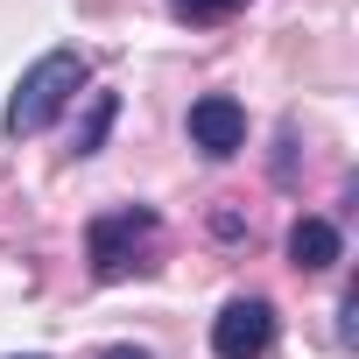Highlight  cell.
<instances>
[{
  "label": "cell",
  "instance_id": "5",
  "mask_svg": "<svg viewBox=\"0 0 359 359\" xmlns=\"http://www.w3.org/2000/svg\"><path fill=\"white\" fill-rule=\"evenodd\" d=\"M289 261H296L303 275H324V268L345 261V233H338L331 219H296V226H289Z\"/></svg>",
  "mask_w": 359,
  "mask_h": 359
},
{
  "label": "cell",
  "instance_id": "10",
  "mask_svg": "<svg viewBox=\"0 0 359 359\" xmlns=\"http://www.w3.org/2000/svg\"><path fill=\"white\" fill-rule=\"evenodd\" d=\"M22 359H43V352H22Z\"/></svg>",
  "mask_w": 359,
  "mask_h": 359
},
{
  "label": "cell",
  "instance_id": "2",
  "mask_svg": "<svg viewBox=\"0 0 359 359\" xmlns=\"http://www.w3.org/2000/svg\"><path fill=\"white\" fill-rule=\"evenodd\" d=\"M155 233H162V219H155L148 205H113V212H99V219L85 226V261H92V275H99V282L141 275Z\"/></svg>",
  "mask_w": 359,
  "mask_h": 359
},
{
  "label": "cell",
  "instance_id": "4",
  "mask_svg": "<svg viewBox=\"0 0 359 359\" xmlns=\"http://www.w3.org/2000/svg\"><path fill=\"white\" fill-rule=\"evenodd\" d=\"M191 141H198L212 162L240 155V148H247V106H240L233 92H205V99H191Z\"/></svg>",
  "mask_w": 359,
  "mask_h": 359
},
{
  "label": "cell",
  "instance_id": "8",
  "mask_svg": "<svg viewBox=\"0 0 359 359\" xmlns=\"http://www.w3.org/2000/svg\"><path fill=\"white\" fill-rule=\"evenodd\" d=\"M338 338H345V345L359 338V289H345V303H338Z\"/></svg>",
  "mask_w": 359,
  "mask_h": 359
},
{
  "label": "cell",
  "instance_id": "1",
  "mask_svg": "<svg viewBox=\"0 0 359 359\" xmlns=\"http://www.w3.org/2000/svg\"><path fill=\"white\" fill-rule=\"evenodd\" d=\"M85 78H92V64L78 57V50H50V57H36L29 71H22V85H15V99H8V113H0V127H8L15 141H29V134H43L78 92H85Z\"/></svg>",
  "mask_w": 359,
  "mask_h": 359
},
{
  "label": "cell",
  "instance_id": "6",
  "mask_svg": "<svg viewBox=\"0 0 359 359\" xmlns=\"http://www.w3.org/2000/svg\"><path fill=\"white\" fill-rule=\"evenodd\" d=\"M113 120H120V92H92V106H85V120L71 134V155H99L106 134H113Z\"/></svg>",
  "mask_w": 359,
  "mask_h": 359
},
{
  "label": "cell",
  "instance_id": "9",
  "mask_svg": "<svg viewBox=\"0 0 359 359\" xmlns=\"http://www.w3.org/2000/svg\"><path fill=\"white\" fill-rule=\"evenodd\" d=\"M99 359H148V352H141V345H106Z\"/></svg>",
  "mask_w": 359,
  "mask_h": 359
},
{
  "label": "cell",
  "instance_id": "3",
  "mask_svg": "<svg viewBox=\"0 0 359 359\" xmlns=\"http://www.w3.org/2000/svg\"><path fill=\"white\" fill-rule=\"evenodd\" d=\"M275 331H282V317H275L268 296H233V303L212 317V352H219V359H268Z\"/></svg>",
  "mask_w": 359,
  "mask_h": 359
},
{
  "label": "cell",
  "instance_id": "7",
  "mask_svg": "<svg viewBox=\"0 0 359 359\" xmlns=\"http://www.w3.org/2000/svg\"><path fill=\"white\" fill-rule=\"evenodd\" d=\"M184 22H219V15H233V8H247V0H169Z\"/></svg>",
  "mask_w": 359,
  "mask_h": 359
}]
</instances>
